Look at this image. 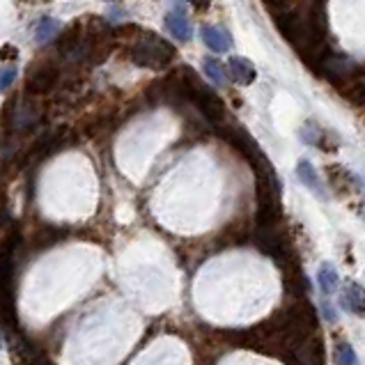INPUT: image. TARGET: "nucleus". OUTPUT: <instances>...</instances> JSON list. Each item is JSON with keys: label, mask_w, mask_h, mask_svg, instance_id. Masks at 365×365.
Segmentation results:
<instances>
[{"label": "nucleus", "mask_w": 365, "mask_h": 365, "mask_svg": "<svg viewBox=\"0 0 365 365\" xmlns=\"http://www.w3.org/2000/svg\"><path fill=\"white\" fill-rule=\"evenodd\" d=\"M65 235L62 230H58V227H46V230H41L39 235H37V239H39V246H51L53 242H58V239Z\"/></svg>", "instance_id": "16"}, {"label": "nucleus", "mask_w": 365, "mask_h": 365, "mask_svg": "<svg viewBox=\"0 0 365 365\" xmlns=\"http://www.w3.org/2000/svg\"><path fill=\"white\" fill-rule=\"evenodd\" d=\"M205 74L210 76L218 88H225L227 86V78H225V69H223V65L218 60H214V58H205Z\"/></svg>", "instance_id": "14"}, {"label": "nucleus", "mask_w": 365, "mask_h": 365, "mask_svg": "<svg viewBox=\"0 0 365 365\" xmlns=\"http://www.w3.org/2000/svg\"><path fill=\"white\" fill-rule=\"evenodd\" d=\"M327 177H329V184L331 189L336 191L338 195H345L354 189V184H356V180H354V175L347 173L342 165H329L327 168Z\"/></svg>", "instance_id": "10"}, {"label": "nucleus", "mask_w": 365, "mask_h": 365, "mask_svg": "<svg viewBox=\"0 0 365 365\" xmlns=\"http://www.w3.org/2000/svg\"><path fill=\"white\" fill-rule=\"evenodd\" d=\"M165 28L177 41H189L191 39V24L182 12H168L165 14Z\"/></svg>", "instance_id": "11"}, {"label": "nucleus", "mask_w": 365, "mask_h": 365, "mask_svg": "<svg viewBox=\"0 0 365 365\" xmlns=\"http://www.w3.org/2000/svg\"><path fill=\"white\" fill-rule=\"evenodd\" d=\"M175 46L170 41H165L163 37L154 35V33H140L138 41L131 46V60L138 67L152 69V71H161L175 60Z\"/></svg>", "instance_id": "1"}, {"label": "nucleus", "mask_w": 365, "mask_h": 365, "mask_svg": "<svg viewBox=\"0 0 365 365\" xmlns=\"http://www.w3.org/2000/svg\"><path fill=\"white\" fill-rule=\"evenodd\" d=\"M58 78H60V69H58V65H56L53 60L37 62V65L30 67L28 78H26L28 95H33V97L48 95V92H53Z\"/></svg>", "instance_id": "3"}, {"label": "nucleus", "mask_w": 365, "mask_h": 365, "mask_svg": "<svg viewBox=\"0 0 365 365\" xmlns=\"http://www.w3.org/2000/svg\"><path fill=\"white\" fill-rule=\"evenodd\" d=\"M33 33H35V39L39 41V44H46V41H51L60 33V21L53 19V16H44V19L35 24Z\"/></svg>", "instance_id": "12"}, {"label": "nucleus", "mask_w": 365, "mask_h": 365, "mask_svg": "<svg viewBox=\"0 0 365 365\" xmlns=\"http://www.w3.org/2000/svg\"><path fill=\"white\" fill-rule=\"evenodd\" d=\"M336 361L338 365H359V356L349 342H340L338 351H336Z\"/></svg>", "instance_id": "15"}, {"label": "nucleus", "mask_w": 365, "mask_h": 365, "mask_svg": "<svg viewBox=\"0 0 365 365\" xmlns=\"http://www.w3.org/2000/svg\"><path fill=\"white\" fill-rule=\"evenodd\" d=\"M363 216H365V212H363Z\"/></svg>", "instance_id": "20"}, {"label": "nucleus", "mask_w": 365, "mask_h": 365, "mask_svg": "<svg viewBox=\"0 0 365 365\" xmlns=\"http://www.w3.org/2000/svg\"><path fill=\"white\" fill-rule=\"evenodd\" d=\"M336 88L345 99H349L354 103H363L365 101V69L359 67L345 81H340Z\"/></svg>", "instance_id": "5"}, {"label": "nucleus", "mask_w": 365, "mask_h": 365, "mask_svg": "<svg viewBox=\"0 0 365 365\" xmlns=\"http://www.w3.org/2000/svg\"><path fill=\"white\" fill-rule=\"evenodd\" d=\"M324 312H327V317H329L331 322H336V319H338V315H336V310H333L331 306H327V304H324Z\"/></svg>", "instance_id": "19"}, {"label": "nucleus", "mask_w": 365, "mask_h": 365, "mask_svg": "<svg viewBox=\"0 0 365 365\" xmlns=\"http://www.w3.org/2000/svg\"><path fill=\"white\" fill-rule=\"evenodd\" d=\"M191 3L195 9H200V12H205V9L210 7V0H191Z\"/></svg>", "instance_id": "18"}, {"label": "nucleus", "mask_w": 365, "mask_h": 365, "mask_svg": "<svg viewBox=\"0 0 365 365\" xmlns=\"http://www.w3.org/2000/svg\"><path fill=\"white\" fill-rule=\"evenodd\" d=\"M255 244H257V248L262 250L264 255H269L283 271L297 267L294 262H292V259H294V250H292L289 239L278 227V223L276 225H257Z\"/></svg>", "instance_id": "2"}, {"label": "nucleus", "mask_w": 365, "mask_h": 365, "mask_svg": "<svg viewBox=\"0 0 365 365\" xmlns=\"http://www.w3.org/2000/svg\"><path fill=\"white\" fill-rule=\"evenodd\" d=\"M297 175H299V180L304 186H308V189L315 193L319 200H324L327 197V191H324V184L319 182V177H317V170H315V165H312L310 161H299L297 165Z\"/></svg>", "instance_id": "8"}, {"label": "nucleus", "mask_w": 365, "mask_h": 365, "mask_svg": "<svg viewBox=\"0 0 365 365\" xmlns=\"http://www.w3.org/2000/svg\"><path fill=\"white\" fill-rule=\"evenodd\" d=\"M227 71H230V78L237 83V86H250L255 78H257V71L255 67L250 65V60L246 58H230V62H227Z\"/></svg>", "instance_id": "7"}, {"label": "nucleus", "mask_w": 365, "mask_h": 365, "mask_svg": "<svg viewBox=\"0 0 365 365\" xmlns=\"http://www.w3.org/2000/svg\"><path fill=\"white\" fill-rule=\"evenodd\" d=\"M41 115H44V108H41V103H39V97H33L30 95V99L26 101H21L16 110H14V115H12V122H14V131H30V129H35Z\"/></svg>", "instance_id": "4"}, {"label": "nucleus", "mask_w": 365, "mask_h": 365, "mask_svg": "<svg viewBox=\"0 0 365 365\" xmlns=\"http://www.w3.org/2000/svg\"><path fill=\"white\" fill-rule=\"evenodd\" d=\"M200 35H202L205 44L210 46L212 51H216V53H225V51H230V46H232L230 33H227V30L221 28V26H202Z\"/></svg>", "instance_id": "6"}, {"label": "nucleus", "mask_w": 365, "mask_h": 365, "mask_svg": "<svg viewBox=\"0 0 365 365\" xmlns=\"http://www.w3.org/2000/svg\"><path fill=\"white\" fill-rule=\"evenodd\" d=\"M317 283H319V287H322V292H324V294H333V292H336L338 285H340L338 271L333 269L331 264H322L319 274H317Z\"/></svg>", "instance_id": "13"}, {"label": "nucleus", "mask_w": 365, "mask_h": 365, "mask_svg": "<svg viewBox=\"0 0 365 365\" xmlns=\"http://www.w3.org/2000/svg\"><path fill=\"white\" fill-rule=\"evenodd\" d=\"M342 308L354 315H365V289L359 283H347L342 292Z\"/></svg>", "instance_id": "9"}, {"label": "nucleus", "mask_w": 365, "mask_h": 365, "mask_svg": "<svg viewBox=\"0 0 365 365\" xmlns=\"http://www.w3.org/2000/svg\"><path fill=\"white\" fill-rule=\"evenodd\" d=\"M14 78H16V67H3V90H9Z\"/></svg>", "instance_id": "17"}]
</instances>
